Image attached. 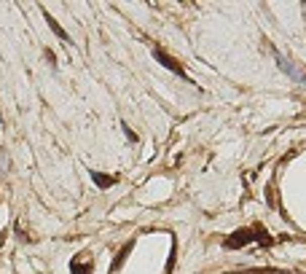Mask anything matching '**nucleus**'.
<instances>
[{
  "label": "nucleus",
  "instance_id": "4",
  "mask_svg": "<svg viewBox=\"0 0 306 274\" xmlns=\"http://www.w3.org/2000/svg\"><path fill=\"white\" fill-rule=\"evenodd\" d=\"M91 177H94V183L99 188H110V186L116 183V177H108V175H99V172H91Z\"/></svg>",
  "mask_w": 306,
  "mask_h": 274
},
{
  "label": "nucleus",
  "instance_id": "1",
  "mask_svg": "<svg viewBox=\"0 0 306 274\" xmlns=\"http://www.w3.org/2000/svg\"><path fill=\"white\" fill-rule=\"evenodd\" d=\"M250 242H255V231L252 229H239V231H234L223 245L228 247V250H239V247L250 245Z\"/></svg>",
  "mask_w": 306,
  "mask_h": 274
},
{
  "label": "nucleus",
  "instance_id": "3",
  "mask_svg": "<svg viewBox=\"0 0 306 274\" xmlns=\"http://www.w3.org/2000/svg\"><path fill=\"white\" fill-rule=\"evenodd\" d=\"M43 16H46V22H48L51 32H54L57 38H62V40H67V43H70V38H67V32H65L62 27H59V22H54V16H51V14H46V11H43Z\"/></svg>",
  "mask_w": 306,
  "mask_h": 274
},
{
  "label": "nucleus",
  "instance_id": "6",
  "mask_svg": "<svg viewBox=\"0 0 306 274\" xmlns=\"http://www.w3.org/2000/svg\"><path fill=\"white\" fill-rule=\"evenodd\" d=\"M239 274H277V269H239Z\"/></svg>",
  "mask_w": 306,
  "mask_h": 274
},
{
  "label": "nucleus",
  "instance_id": "2",
  "mask_svg": "<svg viewBox=\"0 0 306 274\" xmlns=\"http://www.w3.org/2000/svg\"><path fill=\"white\" fill-rule=\"evenodd\" d=\"M153 57H156L159 62L167 67V70H172V73H177V75H185V70H183L180 65H177V59H175V57H169L164 49H153Z\"/></svg>",
  "mask_w": 306,
  "mask_h": 274
},
{
  "label": "nucleus",
  "instance_id": "5",
  "mask_svg": "<svg viewBox=\"0 0 306 274\" xmlns=\"http://www.w3.org/2000/svg\"><path fill=\"white\" fill-rule=\"evenodd\" d=\"M70 271H73V274H91V263H78V261H73V263H70Z\"/></svg>",
  "mask_w": 306,
  "mask_h": 274
}]
</instances>
